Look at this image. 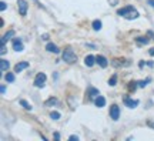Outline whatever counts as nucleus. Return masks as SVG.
<instances>
[{"label":"nucleus","mask_w":154,"mask_h":141,"mask_svg":"<svg viewBox=\"0 0 154 141\" xmlns=\"http://www.w3.org/2000/svg\"><path fill=\"white\" fill-rule=\"evenodd\" d=\"M149 54L150 56H154V49H150L149 50Z\"/></svg>","instance_id":"33"},{"label":"nucleus","mask_w":154,"mask_h":141,"mask_svg":"<svg viewBox=\"0 0 154 141\" xmlns=\"http://www.w3.org/2000/svg\"><path fill=\"white\" fill-rule=\"evenodd\" d=\"M123 103H124V106L128 107V109H136V107L138 106V100H133V98L124 97L123 98Z\"/></svg>","instance_id":"8"},{"label":"nucleus","mask_w":154,"mask_h":141,"mask_svg":"<svg viewBox=\"0 0 154 141\" xmlns=\"http://www.w3.org/2000/svg\"><path fill=\"white\" fill-rule=\"evenodd\" d=\"M9 67H10V63H9L7 60H5V59L0 60V70H2V71H7V70H9Z\"/></svg>","instance_id":"18"},{"label":"nucleus","mask_w":154,"mask_h":141,"mask_svg":"<svg viewBox=\"0 0 154 141\" xmlns=\"http://www.w3.org/2000/svg\"><path fill=\"white\" fill-rule=\"evenodd\" d=\"M46 80H47L46 74H44V73H38L37 76H36V78H34V86L36 87H44Z\"/></svg>","instance_id":"7"},{"label":"nucleus","mask_w":154,"mask_h":141,"mask_svg":"<svg viewBox=\"0 0 154 141\" xmlns=\"http://www.w3.org/2000/svg\"><path fill=\"white\" fill-rule=\"evenodd\" d=\"M27 67H29L27 61H20V63H17L14 66V73H20V71H23L24 69H27Z\"/></svg>","instance_id":"11"},{"label":"nucleus","mask_w":154,"mask_h":141,"mask_svg":"<svg viewBox=\"0 0 154 141\" xmlns=\"http://www.w3.org/2000/svg\"><path fill=\"white\" fill-rule=\"evenodd\" d=\"M147 36H150V37H153V38H154V33L151 32V30H150V32H147Z\"/></svg>","instance_id":"30"},{"label":"nucleus","mask_w":154,"mask_h":141,"mask_svg":"<svg viewBox=\"0 0 154 141\" xmlns=\"http://www.w3.org/2000/svg\"><path fill=\"white\" fill-rule=\"evenodd\" d=\"M0 54H2V56L6 54V44H2V49H0Z\"/></svg>","instance_id":"27"},{"label":"nucleus","mask_w":154,"mask_h":141,"mask_svg":"<svg viewBox=\"0 0 154 141\" xmlns=\"http://www.w3.org/2000/svg\"><path fill=\"white\" fill-rule=\"evenodd\" d=\"M20 104H22V106H23V107H24L26 110H30V111L33 110V107H32V104H29L27 101H26V100H20Z\"/></svg>","instance_id":"21"},{"label":"nucleus","mask_w":154,"mask_h":141,"mask_svg":"<svg viewBox=\"0 0 154 141\" xmlns=\"http://www.w3.org/2000/svg\"><path fill=\"white\" fill-rule=\"evenodd\" d=\"M50 118L59 120L60 118V113H59V111H51V113H50Z\"/></svg>","instance_id":"25"},{"label":"nucleus","mask_w":154,"mask_h":141,"mask_svg":"<svg viewBox=\"0 0 154 141\" xmlns=\"http://www.w3.org/2000/svg\"><path fill=\"white\" fill-rule=\"evenodd\" d=\"M42 38H43V40H47V38H49V34H43V36H42Z\"/></svg>","instance_id":"34"},{"label":"nucleus","mask_w":154,"mask_h":141,"mask_svg":"<svg viewBox=\"0 0 154 141\" xmlns=\"http://www.w3.org/2000/svg\"><path fill=\"white\" fill-rule=\"evenodd\" d=\"M138 87V81H130L127 84V88H128V91H136V88Z\"/></svg>","instance_id":"19"},{"label":"nucleus","mask_w":154,"mask_h":141,"mask_svg":"<svg viewBox=\"0 0 154 141\" xmlns=\"http://www.w3.org/2000/svg\"><path fill=\"white\" fill-rule=\"evenodd\" d=\"M86 94H87V98H88V100H96V97H99V96H100V91L97 90V88H96V87L88 86Z\"/></svg>","instance_id":"5"},{"label":"nucleus","mask_w":154,"mask_h":141,"mask_svg":"<svg viewBox=\"0 0 154 141\" xmlns=\"http://www.w3.org/2000/svg\"><path fill=\"white\" fill-rule=\"evenodd\" d=\"M33 2H34V3H37L38 6H42V5H40V2H38V0H33Z\"/></svg>","instance_id":"35"},{"label":"nucleus","mask_w":154,"mask_h":141,"mask_svg":"<svg viewBox=\"0 0 154 141\" xmlns=\"http://www.w3.org/2000/svg\"><path fill=\"white\" fill-rule=\"evenodd\" d=\"M149 41H150V38L147 36H140V37L136 38V43L138 46H146V44H149Z\"/></svg>","instance_id":"13"},{"label":"nucleus","mask_w":154,"mask_h":141,"mask_svg":"<svg viewBox=\"0 0 154 141\" xmlns=\"http://www.w3.org/2000/svg\"><path fill=\"white\" fill-rule=\"evenodd\" d=\"M96 63H97L101 69H106V67L109 66V61H107V59H106L104 56H97V57H96Z\"/></svg>","instance_id":"10"},{"label":"nucleus","mask_w":154,"mask_h":141,"mask_svg":"<svg viewBox=\"0 0 154 141\" xmlns=\"http://www.w3.org/2000/svg\"><path fill=\"white\" fill-rule=\"evenodd\" d=\"M6 7H7V5H6V2H2V3H0V10H2V11H5V10H6Z\"/></svg>","instance_id":"26"},{"label":"nucleus","mask_w":154,"mask_h":141,"mask_svg":"<svg viewBox=\"0 0 154 141\" xmlns=\"http://www.w3.org/2000/svg\"><path fill=\"white\" fill-rule=\"evenodd\" d=\"M13 50L14 51H23L24 50V44L20 38H13Z\"/></svg>","instance_id":"9"},{"label":"nucleus","mask_w":154,"mask_h":141,"mask_svg":"<svg viewBox=\"0 0 154 141\" xmlns=\"http://www.w3.org/2000/svg\"><path fill=\"white\" fill-rule=\"evenodd\" d=\"M13 36H14V30H9V32H7V33L5 34V36L2 37L0 43H2V44H6V41H7V40H10V38L13 37Z\"/></svg>","instance_id":"16"},{"label":"nucleus","mask_w":154,"mask_h":141,"mask_svg":"<svg viewBox=\"0 0 154 141\" xmlns=\"http://www.w3.org/2000/svg\"><path fill=\"white\" fill-rule=\"evenodd\" d=\"M110 118H113L114 121L120 118V107L117 104H113L110 107Z\"/></svg>","instance_id":"6"},{"label":"nucleus","mask_w":154,"mask_h":141,"mask_svg":"<svg viewBox=\"0 0 154 141\" xmlns=\"http://www.w3.org/2000/svg\"><path fill=\"white\" fill-rule=\"evenodd\" d=\"M61 59H63V61L67 63V64H73V63L77 61V56L70 47H66L64 51H63V54H61Z\"/></svg>","instance_id":"2"},{"label":"nucleus","mask_w":154,"mask_h":141,"mask_svg":"<svg viewBox=\"0 0 154 141\" xmlns=\"http://www.w3.org/2000/svg\"><path fill=\"white\" fill-rule=\"evenodd\" d=\"M46 50L47 51H50V53H54V54H57L60 50H59V47L56 46V44H53V43H47L46 44Z\"/></svg>","instance_id":"14"},{"label":"nucleus","mask_w":154,"mask_h":141,"mask_svg":"<svg viewBox=\"0 0 154 141\" xmlns=\"http://www.w3.org/2000/svg\"><path fill=\"white\" fill-rule=\"evenodd\" d=\"M0 91H2V94H5V93H6V87H5V86H2V88H0Z\"/></svg>","instance_id":"32"},{"label":"nucleus","mask_w":154,"mask_h":141,"mask_svg":"<svg viewBox=\"0 0 154 141\" xmlns=\"http://www.w3.org/2000/svg\"><path fill=\"white\" fill-rule=\"evenodd\" d=\"M94 104H96L99 109H101V107L106 106V98L103 97V96H99V97H96V100H94Z\"/></svg>","instance_id":"17"},{"label":"nucleus","mask_w":154,"mask_h":141,"mask_svg":"<svg viewBox=\"0 0 154 141\" xmlns=\"http://www.w3.org/2000/svg\"><path fill=\"white\" fill-rule=\"evenodd\" d=\"M93 29L96 30V32H99L100 29H101V22H100V20H94L93 22Z\"/></svg>","instance_id":"22"},{"label":"nucleus","mask_w":154,"mask_h":141,"mask_svg":"<svg viewBox=\"0 0 154 141\" xmlns=\"http://www.w3.org/2000/svg\"><path fill=\"white\" fill-rule=\"evenodd\" d=\"M117 14L126 17L127 20H134V19H137V17L140 16V13H138L133 6H126V7H123V9H119V10H117Z\"/></svg>","instance_id":"1"},{"label":"nucleus","mask_w":154,"mask_h":141,"mask_svg":"<svg viewBox=\"0 0 154 141\" xmlns=\"http://www.w3.org/2000/svg\"><path fill=\"white\" fill-rule=\"evenodd\" d=\"M150 81H151V78H150V77L149 78H146V80H141V81H138V87H146Z\"/></svg>","instance_id":"24"},{"label":"nucleus","mask_w":154,"mask_h":141,"mask_svg":"<svg viewBox=\"0 0 154 141\" xmlns=\"http://www.w3.org/2000/svg\"><path fill=\"white\" fill-rule=\"evenodd\" d=\"M94 63H96V57L93 54H88L84 57V64L87 66V67H93Z\"/></svg>","instance_id":"12"},{"label":"nucleus","mask_w":154,"mask_h":141,"mask_svg":"<svg viewBox=\"0 0 154 141\" xmlns=\"http://www.w3.org/2000/svg\"><path fill=\"white\" fill-rule=\"evenodd\" d=\"M54 138L56 140H60V134H59V133H54Z\"/></svg>","instance_id":"31"},{"label":"nucleus","mask_w":154,"mask_h":141,"mask_svg":"<svg viewBox=\"0 0 154 141\" xmlns=\"http://www.w3.org/2000/svg\"><path fill=\"white\" fill-rule=\"evenodd\" d=\"M69 140H70V141H79V137H77V136H70V137H69Z\"/></svg>","instance_id":"28"},{"label":"nucleus","mask_w":154,"mask_h":141,"mask_svg":"<svg viewBox=\"0 0 154 141\" xmlns=\"http://www.w3.org/2000/svg\"><path fill=\"white\" fill-rule=\"evenodd\" d=\"M147 3H149L151 7H154V0H147Z\"/></svg>","instance_id":"29"},{"label":"nucleus","mask_w":154,"mask_h":141,"mask_svg":"<svg viewBox=\"0 0 154 141\" xmlns=\"http://www.w3.org/2000/svg\"><path fill=\"white\" fill-rule=\"evenodd\" d=\"M109 84H110V86H116V84H117V74H113V76L110 77Z\"/></svg>","instance_id":"23"},{"label":"nucleus","mask_w":154,"mask_h":141,"mask_svg":"<svg viewBox=\"0 0 154 141\" xmlns=\"http://www.w3.org/2000/svg\"><path fill=\"white\" fill-rule=\"evenodd\" d=\"M17 9H19L20 16H26L27 14V9H29L27 2L26 0H17Z\"/></svg>","instance_id":"4"},{"label":"nucleus","mask_w":154,"mask_h":141,"mask_svg":"<svg viewBox=\"0 0 154 141\" xmlns=\"http://www.w3.org/2000/svg\"><path fill=\"white\" fill-rule=\"evenodd\" d=\"M153 127H154V123H153Z\"/></svg>","instance_id":"36"},{"label":"nucleus","mask_w":154,"mask_h":141,"mask_svg":"<svg viewBox=\"0 0 154 141\" xmlns=\"http://www.w3.org/2000/svg\"><path fill=\"white\" fill-rule=\"evenodd\" d=\"M5 78H6V81L7 83H13L14 81V74H13V73H7V74L5 76Z\"/></svg>","instance_id":"20"},{"label":"nucleus","mask_w":154,"mask_h":141,"mask_svg":"<svg viewBox=\"0 0 154 141\" xmlns=\"http://www.w3.org/2000/svg\"><path fill=\"white\" fill-rule=\"evenodd\" d=\"M111 66L113 67H128V66H131V61L127 59H113L111 60Z\"/></svg>","instance_id":"3"},{"label":"nucleus","mask_w":154,"mask_h":141,"mask_svg":"<svg viewBox=\"0 0 154 141\" xmlns=\"http://www.w3.org/2000/svg\"><path fill=\"white\" fill-rule=\"evenodd\" d=\"M59 104V100L56 97H50L49 100L44 101V107H53V106H57Z\"/></svg>","instance_id":"15"}]
</instances>
